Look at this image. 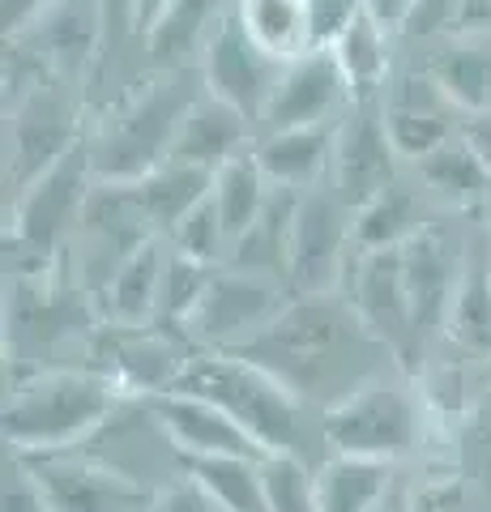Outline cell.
I'll list each match as a JSON object with an SVG mask.
<instances>
[{"instance_id":"6da1fadb","label":"cell","mask_w":491,"mask_h":512,"mask_svg":"<svg viewBox=\"0 0 491 512\" xmlns=\"http://www.w3.org/2000/svg\"><path fill=\"white\" fill-rule=\"evenodd\" d=\"M265 367L308 410L325 414L363 384L402 372L393 350L363 325L342 291L295 295L252 342L231 350Z\"/></svg>"},{"instance_id":"7a4b0ae2","label":"cell","mask_w":491,"mask_h":512,"mask_svg":"<svg viewBox=\"0 0 491 512\" xmlns=\"http://www.w3.org/2000/svg\"><path fill=\"white\" fill-rule=\"evenodd\" d=\"M99 320L69 248L39 274L5 278V380L47 367H86Z\"/></svg>"},{"instance_id":"3957f363","label":"cell","mask_w":491,"mask_h":512,"mask_svg":"<svg viewBox=\"0 0 491 512\" xmlns=\"http://www.w3.org/2000/svg\"><path fill=\"white\" fill-rule=\"evenodd\" d=\"M176 393H193L201 402L231 414L265 453L299 457L312 470H321L334 457L325 444L321 414L282 389L265 367L231 355V350H197L193 363L184 367Z\"/></svg>"},{"instance_id":"277c9868","label":"cell","mask_w":491,"mask_h":512,"mask_svg":"<svg viewBox=\"0 0 491 512\" xmlns=\"http://www.w3.org/2000/svg\"><path fill=\"white\" fill-rule=\"evenodd\" d=\"M205 90L210 86H205L201 64H193V69H158L150 82L133 86L112 107H103L99 124L86 137L94 180L133 184L158 163H167L188 107Z\"/></svg>"},{"instance_id":"5b68a950","label":"cell","mask_w":491,"mask_h":512,"mask_svg":"<svg viewBox=\"0 0 491 512\" xmlns=\"http://www.w3.org/2000/svg\"><path fill=\"white\" fill-rule=\"evenodd\" d=\"M120 389L90 367H47L5 380V440L13 453L73 448L116 406Z\"/></svg>"},{"instance_id":"8992f818","label":"cell","mask_w":491,"mask_h":512,"mask_svg":"<svg viewBox=\"0 0 491 512\" xmlns=\"http://www.w3.org/2000/svg\"><path fill=\"white\" fill-rule=\"evenodd\" d=\"M90 188H94V167H90L86 137H82L52 171H43L39 180L9 205L5 278L39 274V269H47L69 248L77 222H82Z\"/></svg>"},{"instance_id":"52a82bcc","label":"cell","mask_w":491,"mask_h":512,"mask_svg":"<svg viewBox=\"0 0 491 512\" xmlns=\"http://www.w3.org/2000/svg\"><path fill=\"white\" fill-rule=\"evenodd\" d=\"M427 402L415 376L389 372L372 384H363L346 402L321 414L329 453L342 457H372L402 466L427 440Z\"/></svg>"},{"instance_id":"ba28073f","label":"cell","mask_w":491,"mask_h":512,"mask_svg":"<svg viewBox=\"0 0 491 512\" xmlns=\"http://www.w3.org/2000/svg\"><path fill=\"white\" fill-rule=\"evenodd\" d=\"M197 338L176 320H99L86 350V367L112 380L120 393H171L197 355Z\"/></svg>"},{"instance_id":"9c48e42d","label":"cell","mask_w":491,"mask_h":512,"mask_svg":"<svg viewBox=\"0 0 491 512\" xmlns=\"http://www.w3.org/2000/svg\"><path fill=\"white\" fill-rule=\"evenodd\" d=\"M73 448L82 457L107 466L112 474L129 478L133 487H146L154 495L176 487L180 478H188L184 448L167 431V423L158 419L154 397L120 393L116 406L99 419V427H94L86 440H77Z\"/></svg>"},{"instance_id":"30bf717a","label":"cell","mask_w":491,"mask_h":512,"mask_svg":"<svg viewBox=\"0 0 491 512\" xmlns=\"http://www.w3.org/2000/svg\"><path fill=\"white\" fill-rule=\"evenodd\" d=\"M82 141V99L73 82L47 77L5 107V197L9 205Z\"/></svg>"},{"instance_id":"8fae6325","label":"cell","mask_w":491,"mask_h":512,"mask_svg":"<svg viewBox=\"0 0 491 512\" xmlns=\"http://www.w3.org/2000/svg\"><path fill=\"white\" fill-rule=\"evenodd\" d=\"M474 222L479 218L436 214L402 248V274H406L410 308H415V325H419V338H423L427 350L445 342L453 295H457V286H462L466 261H470Z\"/></svg>"},{"instance_id":"7c38bea8","label":"cell","mask_w":491,"mask_h":512,"mask_svg":"<svg viewBox=\"0 0 491 512\" xmlns=\"http://www.w3.org/2000/svg\"><path fill=\"white\" fill-rule=\"evenodd\" d=\"M150 239H158V231L150 227L146 210L137 205L133 188L112 184V180H94L82 222H77V231L69 239V256L86 282L94 308H99V299H103L107 286H112V278L150 244Z\"/></svg>"},{"instance_id":"4fadbf2b","label":"cell","mask_w":491,"mask_h":512,"mask_svg":"<svg viewBox=\"0 0 491 512\" xmlns=\"http://www.w3.org/2000/svg\"><path fill=\"white\" fill-rule=\"evenodd\" d=\"M338 291L351 299V308L380 342L393 350V359L406 376H419L427 359V346L419 338L415 308H410L406 274H402V248H376V252H351Z\"/></svg>"},{"instance_id":"5bb4252c","label":"cell","mask_w":491,"mask_h":512,"mask_svg":"<svg viewBox=\"0 0 491 512\" xmlns=\"http://www.w3.org/2000/svg\"><path fill=\"white\" fill-rule=\"evenodd\" d=\"M295 291L282 278L252 274V269L218 265L210 291L201 295L193 316L184 320V329L197 338L201 350H240L274 320Z\"/></svg>"},{"instance_id":"9a60e30c","label":"cell","mask_w":491,"mask_h":512,"mask_svg":"<svg viewBox=\"0 0 491 512\" xmlns=\"http://www.w3.org/2000/svg\"><path fill=\"white\" fill-rule=\"evenodd\" d=\"M351 252H355V210L338 197V188L329 180L304 188L291 231V269H287L291 291L295 295L338 291Z\"/></svg>"},{"instance_id":"2e32d148","label":"cell","mask_w":491,"mask_h":512,"mask_svg":"<svg viewBox=\"0 0 491 512\" xmlns=\"http://www.w3.org/2000/svg\"><path fill=\"white\" fill-rule=\"evenodd\" d=\"M13 457L52 512H150L154 504V491L133 487L129 478L82 457L77 448H35Z\"/></svg>"},{"instance_id":"e0dca14e","label":"cell","mask_w":491,"mask_h":512,"mask_svg":"<svg viewBox=\"0 0 491 512\" xmlns=\"http://www.w3.org/2000/svg\"><path fill=\"white\" fill-rule=\"evenodd\" d=\"M398 175H402V154L393 146L385 116H380V99H355L338 120L329 184L338 188V197L351 210H359L376 192H385Z\"/></svg>"},{"instance_id":"ac0fdd59","label":"cell","mask_w":491,"mask_h":512,"mask_svg":"<svg viewBox=\"0 0 491 512\" xmlns=\"http://www.w3.org/2000/svg\"><path fill=\"white\" fill-rule=\"evenodd\" d=\"M380 116H385V128L402 154V163H419L423 154L445 146L466 124V111L449 99L445 86L423 64L389 77L385 90H380Z\"/></svg>"},{"instance_id":"d6986e66","label":"cell","mask_w":491,"mask_h":512,"mask_svg":"<svg viewBox=\"0 0 491 512\" xmlns=\"http://www.w3.org/2000/svg\"><path fill=\"white\" fill-rule=\"evenodd\" d=\"M282 69H287V60L265 52V47L244 30L235 9L223 18V26L214 30V39L201 56V73H205L210 94L235 103L252 124H261L265 107H269V99H274V90L282 82Z\"/></svg>"},{"instance_id":"ffe728a7","label":"cell","mask_w":491,"mask_h":512,"mask_svg":"<svg viewBox=\"0 0 491 512\" xmlns=\"http://www.w3.org/2000/svg\"><path fill=\"white\" fill-rule=\"evenodd\" d=\"M103 30H107V0H56L22 35L5 43H18L22 52L43 60L60 82L82 86L94 73V60H99Z\"/></svg>"},{"instance_id":"44dd1931","label":"cell","mask_w":491,"mask_h":512,"mask_svg":"<svg viewBox=\"0 0 491 512\" xmlns=\"http://www.w3.org/2000/svg\"><path fill=\"white\" fill-rule=\"evenodd\" d=\"M351 103H355V94L346 86L334 52H325V47L321 52H299L295 60H287V69H282V82H278L257 128L261 133H282V128L338 120Z\"/></svg>"},{"instance_id":"7402d4cb","label":"cell","mask_w":491,"mask_h":512,"mask_svg":"<svg viewBox=\"0 0 491 512\" xmlns=\"http://www.w3.org/2000/svg\"><path fill=\"white\" fill-rule=\"evenodd\" d=\"M154 410L188 457H248V461L269 457L265 448L231 419V414H223L210 402H201V397H193V393H176V389L158 393Z\"/></svg>"},{"instance_id":"603a6c76","label":"cell","mask_w":491,"mask_h":512,"mask_svg":"<svg viewBox=\"0 0 491 512\" xmlns=\"http://www.w3.org/2000/svg\"><path fill=\"white\" fill-rule=\"evenodd\" d=\"M406 167L419 175V184L432 192V201L445 214L487 218V210H491V167L466 141V133L449 137L445 146H436L432 154H423L419 163H406Z\"/></svg>"},{"instance_id":"cb8c5ba5","label":"cell","mask_w":491,"mask_h":512,"mask_svg":"<svg viewBox=\"0 0 491 512\" xmlns=\"http://www.w3.org/2000/svg\"><path fill=\"white\" fill-rule=\"evenodd\" d=\"M252 128L257 124H252L240 107L205 90L201 99L188 107L171 158L205 167V171H218V167H227L231 158H240L257 146V133H252Z\"/></svg>"},{"instance_id":"d4e9b609","label":"cell","mask_w":491,"mask_h":512,"mask_svg":"<svg viewBox=\"0 0 491 512\" xmlns=\"http://www.w3.org/2000/svg\"><path fill=\"white\" fill-rule=\"evenodd\" d=\"M436 214H445L432 201V192L419 184L415 171H402L385 192H376L368 205L355 210V252L376 248H406Z\"/></svg>"},{"instance_id":"484cf974","label":"cell","mask_w":491,"mask_h":512,"mask_svg":"<svg viewBox=\"0 0 491 512\" xmlns=\"http://www.w3.org/2000/svg\"><path fill=\"white\" fill-rule=\"evenodd\" d=\"M235 5L231 0H167L158 22L146 30V60L150 69H193L201 64L214 30Z\"/></svg>"},{"instance_id":"4316f807","label":"cell","mask_w":491,"mask_h":512,"mask_svg":"<svg viewBox=\"0 0 491 512\" xmlns=\"http://www.w3.org/2000/svg\"><path fill=\"white\" fill-rule=\"evenodd\" d=\"M338 120H321V124H304V128H282V133H261L257 146H252V154H257L265 180L282 184V188H312V184L329 180Z\"/></svg>"},{"instance_id":"83f0119b","label":"cell","mask_w":491,"mask_h":512,"mask_svg":"<svg viewBox=\"0 0 491 512\" xmlns=\"http://www.w3.org/2000/svg\"><path fill=\"white\" fill-rule=\"evenodd\" d=\"M445 342L457 350H466L470 359H479L491 367V222H474V239H470V261L462 286L453 295V312H449V329Z\"/></svg>"},{"instance_id":"f1b7e54d","label":"cell","mask_w":491,"mask_h":512,"mask_svg":"<svg viewBox=\"0 0 491 512\" xmlns=\"http://www.w3.org/2000/svg\"><path fill=\"white\" fill-rule=\"evenodd\" d=\"M299 192L304 188H269L265 210L257 214V222L235 239L227 252V265L235 269H252V274H269L287 282L291 269V231H295V210H299ZM291 286V282H287Z\"/></svg>"},{"instance_id":"f546056e","label":"cell","mask_w":491,"mask_h":512,"mask_svg":"<svg viewBox=\"0 0 491 512\" xmlns=\"http://www.w3.org/2000/svg\"><path fill=\"white\" fill-rule=\"evenodd\" d=\"M129 188H133L137 205L146 210L150 227L167 239L171 231L180 227V218L214 192V171L193 167V163H180V158H167V163H158L154 171H146Z\"/></svg>"},{"instance_id":"4dcf8cb0","label":"cell","mask_w":491,"mask_h":512,"mask_svg":"<svg viewBox=\"0 0 491 512\" xmlns=\"http://www.w3.org/2000/svg\"><path fill=\"white\" fill-rule=\"evenodd\" d=\"M423 69L466 116L491 111V35H449L440 52L423 60Z\"/></svg>"},{"instance_id":"1f68e13d","label":"cell","mask_w":491,"mask_h":512,"mask_svg":"<svg viewBox=\"0 0 491 512\" xmlns=\"http://www.w3.org/2000/svg\"><path fill=\"white\" fill-rule=\"evenodd\" d=\"M393 487H398V466H393V461L334 453L316 470L321 512H372Z\"/></svg>"},{"instance_id":"d6a6232c","label":"cell","mask_w":491,"mask_h":512,"mask_svg":"<svg viewBox=\"0 0 491 512\" xmlns=\"http://www.w3.org/2000/svg\"><path fill=\"white\" fill-rule=\"evenodd\" d=\"M389 35L393 30H385L368 9H363L359 18L342 30V39L329 47L355 99H380V90H385V82L393 77V69H389Z\"/></svg>"},{"instance_id":"836d02e7","label":"cell","mask_w":491,"mask_h":512,"mask_svg":"<svg viewBox=\"0 0 491 512\" xmlns=\"http://www.w3.org/2000/svg\"><path fill=\"white\" fill-rule=\"evenodd\" d=\"M184 470L223 512H269L261 461H248V457H188L184 453Z\"/></svg>"},{"instance_id":"e575fe53","label":"cell","mask_w":491,"mask_h":512,"mask_svg":"<svg viewBox=\"0 0 491 512\" xmlns=\"http://www.w3.org/2000/svg\"><path fill=\"white\" fill-rule=\"evenodd\" d=\"M163 261H167V239L158 235L112 278V286L99 299V316L103 320H154Z\"/></svg>"},{"instance_id":"d590c367","label":"cell","mask_w":491,"mask_h":512,"mask_svg":"<svg viewBox=\"0 0 491 512\" xmlns=\"http://www.w3.org/2000/svg\"><path fill=\"white\" fill-rule=\"evenodd\" d=\"M269 184L265 180V171L257 163V154H240V158H231L227 167H218L214 171V205H218V218H223V227H227V239L235 244L252 222H257V214L265 210V201H269Z\"/></svg>"},{"instance_id":"8d00e7d4","label":"cell","mask_w":491,"mask_h":512,"mask_svg":"<svg viewBox=\"0 0 491 512\" xmlns=\"http://www.w3.org/2000/svg\"><path fill=\"white\" fill-rule=\"evenodd\" d=\"M235 13L248 35L278 60L308 52V0H235Z\"/></svg>"},{"instance_id":"74e56055","label":"cell","mask_w":491,"mask_h":512,"mask_svg":"<svg viewBox=\"0 0 491 512\" xmlns=\"http://www.w3.org/2000/svg\"><path fill=\"white\" fill-rule=\"evenodd\" d=\"M218 274V265H205V261H193L167 244V261H163V282H158V312L154 320H176L184 325L193 308L201 303V295L210 291V282Z\"/></svg>"},{"instance_id":"f35d334b","label":"cell","mask_w":491,"mask_h":512,"mask_svg":"<svg viewBox=\"0 0 491 512\" xmlns=\"http://www.w3.org/2000/svg\"><path fill=\"white\" fill-rule=\"evenodd\" d=\"M261 478H265L269 512H321L316 470L308 466V461L287 457V453H269L261 461Z\"/></svg>"},{"instance_id":"ab89813d","label":"cell","mask_w":491,"mask_h":512,"mask_svg":"<svg viewBox=\"0 0 491 512\" xmlns=\"http://www.w3.org/2000/svg\"><path fill=\"white\" fill-rule=\"evenodd\" d=\"M167 244L184 252V256H193V261H205V265H227V252H231V239H227V227H223V218H218V205L214 197H205L201 205H193L184 218H180V227L167 235Z\"/></svg>"},{"instance_id":"60d3db41","label":"cell","mask_w":491,"mask_h":512,"mask_svg":"<svg viewBox=\"0 0 491 512\" xmlns=\"http://www.w3.org/2000/svg\"><path fill=\"white\" fill-rule=\"evenodd\" d=\"M363 13V0H308V52H329Z\"/></svg>"},{"instance_id":"b9f144b4","label":"cell","mask_w":491,"mask_h":512,"mask_svg":"<svg viewBox=\"0 0 491 512\" xmlns=\"http://www.w3.org/2000/svg\"><path fill=\"white\" fill-rule=\"evenodd\" d=\"M453 22H457V0H415V9H410L402 35L406 39L453 35Z\"/></svg>"},{"instance_id":"7bdbcfd3","label":"cell","mask_w":491,"mask_h":512,"mask_svg":"<svg viewBox=\"0 0 491 512\" xmlns=\"http://www.w3.org/2000/svg\"><path fill=\"white\" fill-rule=\"evenodd\" d=\"M150 512H218V504L193 483V478H180L176 487H167V491L154 495Z\"/></svg>"},{"instance_id":"ee69618b","label":"cell","mask_w":491,"mask_h":512,"mask_svg":"<svg viewBox=\"0 0 491 512\" xmlns=\"http://www.w3.org/2000/svg\"><path fill=\"white\" fill-rule=\"evenodd\" d=\"M56 0H0V13H5V39L22 35V30L39 18L43 9H52Z\"/></svg>"},{"instance_id":"f6af8a7d","label":"cell","mask_w":491,"mask_h":512,"mask_svg":"<svg viewBox=\"0 0 491 512\" xmlns=\"http://www.w3.org/2000/svg\"><path fill=\"white\" fill-rule=\"evenodd\" d=\"M453 35H491V0H457Z\"/></svg>"},{"instance_id":"bcb514c9","label":"cell","mask_w":491,"mask_h":512,"mask_svg":"<svg viewBox=\"0 0 491 512\" xmlns=\"http://www.w3.org/2000/svg\"><path fill=\"white\" fill-rule=\"evenodd\" d=\"M363 9H368L385 30L402 35V26H406V18H410V9H415V0H363Z\"/></svg>"},{"instance_id":"7dc6e473","label":"cell","mask_w":491,"mask_h":512,"mask_svg":"<svg viewBox=\"0 0 491 512\" xmlns=\"http://www.w3.org/2000/svg\"><path fill=\"white\" fill-rule=\"evenodd\" d=\"M462 133H466L470 146L483 154V163L491 167V111H479V116H466Z\"/></svg>"},{"instance_id":"c3c4849f","label":"cell","mask_w":491,"mask_h":512,"mask_svg":"<svg viewBox=\"0 0 491 512\" xmlns=\"http://www.w3.org/2000/svg\"><path fill=\"white\" fill-rule=\"evenodd\" d=\"M167 9V0H133V18L141 26V39H146V30L158 22V13Z\"/></svg>"},{"instance_id":"681fc988","label":"cell","mask_w":491,"mask_h":512,"mask_svg":"<svg viewBox=\"0 0 491 512\" xmlns=\"http://www.w3.org/2000/svg\"><path fill=\"white\" fill-rule=\"evenodd\" d=\"M372 512H415V495H410V491L398 483V487H393V491H389L385 500H380Z\"/></svg>"},{"instance_id":"f907efd6","label":"cell","mask_w":491,"mask_h":512,"mask_svg":"<svg viewBox=\"0 0 491 512\" xmlns=\"http://www.w3.org/2000/svg\"><path fill=\"white\" fill-rule=\"evenodd\" d=\"M440 504H445V500H440ZM445 512H491V504L479 500V495H466L462 487H457V500H453V508H445Z\"/></svg>"},{"instance_id":"816d5d0a","label":"cell","mask_w":491,"mask_h":512,"mask_svg":"<svg viewBox=\"0 0 491 512\" xmlns=\"http://www.w3.org/2000/svg\"><path fill=\"white\" fill-rule=\"evenodd\" d=\"M415 512H445V504L432 500V495H427V500H419V495H415Z\"/></svg>"},{"instance_id":"f5cc1de1","label":"cell","mask_w":491,"mask_h":512,"mask_svg":"<svg viewBox=\"0 0 491 512\" xmlns=\"http://www.w3.org/2000/svg\"><path fill=\"white\" fill-rule=\"evenodd\" d=\"M487 222H491V210H487Z\"/></svg>"},{"instance_id":"db71d44e","label":"cell","mask_w":491,"mask_h":512,"mask_svg":"<svg viewBox=\"0 0 491 512\" xmlns=\"http://www.w3.org/2000/svg\"><path fill=\"white\" fill-rule=\"evenodd\" d=\"M218 512H223V508H218Z\"/></svg>"}]
</instances>
